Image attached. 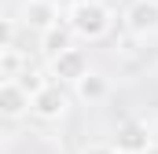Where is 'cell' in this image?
Instances as JSON below:
<instances>
[{"instance_id": "1", "label": "cell", "mask_w": 158, "mask_h": 154, "mask_svg": "<svg viewBox=\"0 0 158 154\" xmlns=\"http://www.w3.org/2000/svg\"><path fill=\"white\" fill-rule=\"evenodd\" d=\"M70 30L81 33L85 40H96V37H103V33L110 30V15H107V7L96 4V0H77V4L70 7Z\"/></svg>"}, {"instance_id": "2", "label": "cell", "mask_w": 158, "mask_h": 154, "mask_svg": "<svg viewBox=\"0 0 158 154\" xmlns=\"http://www.w3.org/2000/svg\"><path fill=\"white\" fill-rule=\"evenodd\" d=\"M30 110L37 117H59L63 110H66V92L59 88V84H44L37 95H30Z\"/></svg>"}, {"instance_id": "3", "label": "cell", "mask_w": 158, "mask_h": 154, "mask_svg": "<svg viewBox=\"0 0 158 154\" xmlns=\"http://www.w3.org/2000/svg\"><path fill=\"white\" fill-rule=\"evenodd\" d=\"M147 147H151V136H147V125H140V121L121 125L118 136H114V151L118 154H143Z\"/></svg>"}, {"instance_id": "4", "label": "cell", "mask_w": 158, "mask_h": 154, "mask_svg": "<svg viewBox=\"0 0 158 154\" xmlns=\"http://www.w3.org/2000/svg\"><path fill=\"white\" fill-rule=\"evenodd\" d=\"M129 30L136 37H147L158 30V0H136L129 11Z\"/></svg>"}, {"instance_id": "5", "label": "cell", "mask_w": 158, "mask_h": 154, "mask_svg": "<svg viewBox=\"0 0 158 154\" xmlns=\"http://www.w3.org/2000/svg\"><path fill=\"white\" fill-rule=\"evenodd\" d=\"M52 77H59V81H81L85 77V55L74 51V48H66L63 55L52 59Z\"/></svg>"}, {"instance_id": "6", "label": "cell", "mask_w": 158, "mask_h": 154, "mask_svg": "<svg viewBox=\"0 0 158 154\" xmlns=\"http://www.w3.org/2000/svg\"><path fill=\"white\" fill-rule=\"evenodd\" d=\"M30 110V95L19 84H0V114L4 117H22Z\"/></svg>"}, {"instance_id": "7", "label": "cell", "mask_w": 158, "mask_h": 154, "mask_svg": "<svg viewBox=\"0 0 158 154\" xmlns=\"http://www.w3.org/2000/svg\"><path fill=\"white\" fill-rule=\"evenodd\" d=\"M26 22H30V26H37L40 33H44V30L59 26V11H55V4H52V0H30V4H26Z\"/></svg>"}, {"instance_id": "8", "label": "cell", "mask_w": 158, "mask_h": 154, "mask_svg": "<svg viewBox=\"0 0 158 154\" xmlns=\"http://www.w3.org/2000/svg\"><path fill=\"white\" fill-rule=\"evenodd\" d=\"M40 48H44V55H48V59L63 55V51L70 48V30H66V26H52V30H44V37H40Z\"/></svg>"}, {"instance_id": "9", "label": "cell", "mask_w": 158, "mask_h": 154, "mask_svg": "<svg viewBox=\"0 0 158 154\" xmlns=\"http://www.w3.org/2000/svg\"><path fill=\"white\" fill-rule=\"evenodd\" d=\"M77 92H81V99H103L107 95V81L96 77V74H85L77 81Z\"/></svg>"}, {"instance_id": "10", "label": "cell", "mask_w": 158, "mask_h": 154, "mask_svg": "<svg viewBox=\"0 0 158 154\" xmlns=\"http://www.w3.org/2000/svg\"><path fill=\"white\" fill-rule=\"evenodd\" d=\"M19 70H22V59H19L11 48H4V51H0V74H19Z\"/></svg>"}, {"instance_id": "11", "label": "cell", "mask_w": 158, "mask_h": 154, "mask_svg": "<svg viewBox=\"0 0 158 154\" xmlns=\"http://www.w3.org/2000/svg\"><path fill=\"white\" fill-rule=\"evenodd\" d=\"M11 40H15V26H11L7 18H0V51L11 48Z\"/></svg>"}, {"instance_id": "12", "label": "cell", "mask_w": 158, "mask_h": 154, "mask_svg": "<svg viewBox=\"0 0 158 154\" xmlns=\"http://www.w3.org/2000/svg\"><path fill=\"white\" fill-rule=\"evenodd\" d=\"M81 154H118V151H114V147H85Z\"/></svg>"}, {"instance_id": "13", "label": "cell", "mask_w": 158, "mask_h": 154, "mask_svg": "<svg viewBox=\"0 0 158 154\" xmlns=\"http://www.w3.org/2000/svg\"><path fill=\"white\" fill-rule=\"evenodd\" d=\"M143 154H158V147H147V151H143Z\"/></svg>"}]
</instances>
